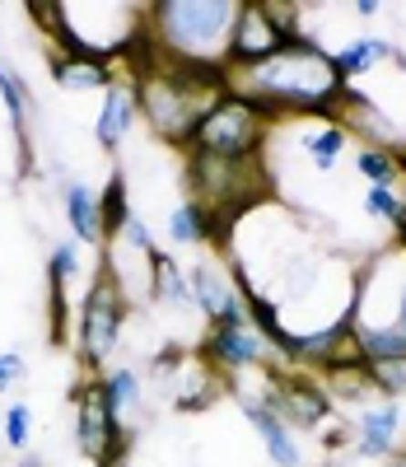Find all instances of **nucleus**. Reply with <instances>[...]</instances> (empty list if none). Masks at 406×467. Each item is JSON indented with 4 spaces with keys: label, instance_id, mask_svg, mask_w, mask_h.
<instances>
[{
    "label": "nucleus",
    "instance_id": "obj_1",
    "mask_svg": "<svg viewBox=\"0 0 406 467\" xmlns=\"http://www.w3.org/2000/svg\"><path fill=\"white\" fill-rule=\"evenodd\" d=\"M224 94L243 99L253 112H262L276 127L280 117H322V122H341L346 108V85L332 70V52H322L318 43L286 47L257 66L229 70Z\"/></svg>",
    "mask_w": 406,
    "mask_h": 467
},
{
    "label": "nucleus",
    "instance_id": "obj_2",
    "mask_svg": "<svg viewBox=\"0 0 406 467\" xmlns=\"http://www.w3.org/2000/svg\"><path fill=\"white\" fill-rule=\"evenodd\" d=\"M243 0H154L145 33L164 66H224Z\"/></svg>",
    "mask_w": 406,
    "mask_h": 467
},
{
    "label": "nucleus",
    "instance_id": "obj_3",
    "mask_svg": "<svg viewBox=\"0 0 406 467\" xmlns=\"http://www.w3.org/2000/svg\"><path fill=\"white\" fill-rule=\"evenodd\" d=\"M187 192L196 206H206L211 215H220L224 224H238L253 206H262L271 197V182L262 160L238 164V160H215V154H187Z\"/></svg>",
    "mask_w": 406,
    "mask_h": 467
},
{
    "label": "nucleus",
    "instance_id": "obj_4",
    "mask_svg": "<svg viewBox=\"0 0 406 467\" xmlns=\"http://www.w3.org/2000/svg\"><path fill=\"white\" fill-rule=\"evenodd\" d=\"M127 285H121V271L112 266V257L99 262L94 271V285L85 290V304H79V327H75V350H79V365L89 369V379L108 374L112 350L121 346V327H127Z\"/></svg>",
    "mask_w": 406,
    "mask_h": 467
},
{
    "label": "nucleus",
    "instance_id": "obj_5",
    "mask_svg": "<svg viewBox=\"0 0 406 467\" xmlns=\"http://www.w3.org/2000/svg\"><path fill=\"white\" fill-rule=\"evenodd\" d=\"M271 140V122L262 112H253L243 99L220 94L215 108L201 117V127L187 140V154H215V160H238V164H253L262 160V150Z\"/></svg>",
    "mask_w": 406,
    "mask_h": 467
},
{
    "label": "nucleus",
    "instance_id": "obj_6",
    "mask_svg": "<svg viewBox=\"0 0 406 467\" xmlns=\"http://www.w3.org/2000/svg\"><path fill=\"white\" fill-rule=\"evenodd\" d=\"M70 402H75V449L89 462H99L112 449V440L127 435V420L112 411V402L103 393V379H79Z\"/></svg>",
    "mask_w": 406,
    "mask_h": 467
},
{
    "label": "nucleus",
    "instance_id": "obj_7",
    "mask_svg": "<svg viewBox=\"0 0 406 467\" xmlns=\"http://www.w3.org/2000/svg\"><path fill=\"white\" fill-rule=\"evenodd\" d=\"M201 365L211 374H257V369L280 365V360L271 356V346L253 327H238V332L211 327L206 341H201Z\"/></svg>",
    "mask_w": 406,
    "mask_h": 467
},
{
    "label": "nucleus",
    "instance_id": "obj_8",
    "mask_svg": "<svg viewBox=\"0 0 406 467\" xmlns=\"http://www.w3.org/2000/svg\"><path fill=\"white\" fill-rule=\"evenodd\" d=\"M187 285H192V299H196V314L206 318L211 327H224V332H238L248 327V308H243L234 281L215 262H196L187 271Z\"/></svg>",
    "mask_w": 406,
    "mask_h": 467
},
{
    "label": "nucleus",
    "instance_id": "obj_9",
    "mask_svg": "<svg viewBox=\"0 0 406 467\" xmlns=\"http://www.w3.org/2000/svg\"><path fill=\"white\" fill-rule=\"evenodd\" d=\"M238 411H243V420L257 431V440H262V449H266V458H271L276 467H304V444L295 440V431H290V425L280 420L266 402L238 398Z\"/></svg>",
    "mask_w": 406,
    "mask_h": 467
},
{
    "label": "nucleus",
    "instance_id": "obj_10",
    "mask_svg": "<svg viewBox=\"0 0 406 467\" xmlns=\"http://www.w3.org/2000/svg\"><path fill=\"white\" fill-rule=\"evenodd\" d=\"M136 85L131 80H117L103 89V108H99V122H94V140L103 145V150H117L121 140L131 136V127H136Z\"/></svg>",
    "mask_w": 406,
    "mask_h": 467
},
{
    "label": "nucleus",
    "instance_id": "obj_11",
    "mask_svg": "<svg viewBox=\"0 0 406 467\" xmlns=\"http://www.w3.org/2000/svg\"><path fill=\"white\" fill-rule=\"evenodd\" d=\"M52 80L66 94H89V89H108L117 80L112 61L103 57H85V52H52Z\"/></svg>",
    "mask_w": 406,
    "mask_h": 467
},
{
    "label": "nucleus",
    "instance_id": "obj_12",
    "mask_svg": "<svg viewBox=\"0 0 406 467\" xmlns=\"http://www.w3.org/2000/svg\"><path fill=\"white\" fill-rule=\"evenodd\" d=\"M66 224H70V239L85 244V248H103V215H99V192L89 182L70 178L66 182Z\"/></svg>",
    "mask_w": 406,
    "mask_h": 467
},
{
    "label": "nucleus",
    "instance_id": "obj_13",
    "mask_svg": "<svg viewBox=\"0 0 406 467\" xmlns=\"http://www.w3.org/2000/svg\"><path fill=\"white\" fill-rule=\"evenodd\" d=\"M145 271H150V304H169V308H196V299H192V285H187V276H182V266H178V257L173 253H150L145 257Z\"/></svg>",
    "mask_w": 406,
    "mask_h": 467
},
{
    "label": "nucleus",
    "instance_id": "obj_14",
    "mask_svg": "<svg viewBox=\"0 0 406 467\" xmlns=\"http://www.w3.org/2000/svg\"><path fill=\"white\" fill-rule=\"evenodd\" d=\"M379 61H397V47L388 43V37H355L350 47H341V52H332V70H337V80L341 85H355L359 75H370Z\"/></svg>",
    "mask_w": 406,
    "mask_h": 467
},
{
    "label": "nucleus",
    "instance_id": "obj_15",
    "mask_svg": "<svg viewBox=\"0 0 406 467\" xmlns=\"http://www.w3.org/2000/svg\"><path fill=\"white\" fill-rule=\"evenodd\" d=\"M99 215H103V248H112L121 239V229H127V220L136 215L131 211V187H127V173L121 169H112V178L99 192Z\"/></svg>",
    "mask_w": 406,
    "mask_h": 467
},
{
    "label": "nucleus",
    "instance_id": "obj_16",
    "mask_svg": "<svg viewBox=\"0 0 406 467\" xmlns=\"http://www.w3.org/2000/svg\"><path fill=\"white\" fill-rule=\"evenodd\" d=\"M299 145H304V154L313 160L318 173H332V169L341 164V154L350 150V131H346L341 122H322V127H318L313 136H304Z\"/></svg>",
    "mask_w": 406,
    "mask_h": 467
},
{
    "label": "nucleus",
    "instance_id": "obj_17",
    "mask_svg": "<svg viewBox=\"0 0 406 467\" xmlns=\"http://www.w3.org/2000/svg\"><path fill=\"white\" fill-rule=\"evenodd\" d=\"M0 103H5V112H10L19 145L28 150V108H33V94H28V85L19 80V75H15L10 61H0Z\"/></svg>",
    "mask_w": 406,
    "mask_h": 467
},
{
    "label": "nucleus",
    "instance_id": "obj_18",
    "mask_svg": "<svg viewBox=\"0 0 406 467\" xmlns=\"http://www.w3.org/2000/svg\"><path fill=\"white\" fill-rule=\"evenodd\" d=\"M355 169H359V178L370 187H383V192H397V182H401V169L392 160V145H359Z\"/></svg>",
    "mask_w": 406,
    "mask_h": 467
},
{
    "label": "nucleus",
    "instance_id": "obj_19",
    "mask_svg": "<svg viewBox=\"0 0 406 467\" xmlns=\"http://www.w3.org/2000/svg\"><path fill=\"white\" fill-rule=\"evenodd\" d=\"M103 393H108V402H112L117 416H127V411H141L145 383H141V374H136L131 365H112V369L103 374Z\"/></svg>",
    "mask_w": 406,
    "mask_h": 467
},
{
    "label": "nucleus",
    "instance_id": "obj_20",
    "mask_svg": "<svg viewBox=\"0 0 406 467\" xmlns=\"http://www.w3.org/2000/svg\"><path fill=\"white\" fill-rule=\"evenodd\" d=\"M355 346H359L364 365H374V360H406V332L401 327H364V332H355Z\"/></svg>",
    "mask_w": 406,
    "mask_h": 467
},
{
    "label": "nucleus",
    "instance_id": "obj_21",
    "mask_svg": "<svg viewBox=\"0 0 406 467\" xmlns=\"http://www.w3.org/2000/svg\"><path fill=\"white\" fill-rule=\"evenodd\" d=\"M364 374H370V388L379 398H392V402L406 398V360H374L364 365Z\"/></svg>",
    "mask_w": 406,
    "mask_h": 467
},
{
    "label": "nucleus",
    "instance_id": "obj_22",
    "mask_svg": "<svg viewBox=\"0 0 406 467\" xmlns=\"http://www.w3.org/2000/svg\"><path fill=\"white\" fill-rule=\"evenodd\" d=\"M0 435H5V444L10 449H28V440H33V407L28 402H10L5 407V420H0Z\"/></svg>",
    "mask_w": 406,
    "mask_h": 467
},
{
    "label": "nucleus",
    "instance_id": "obj_23",
    "mask_svg": "<svg viewBox=\"0 0 406 467\" xmlns=\"http://www.w3.org/2000/svg\"><path fill=\"white\" fill-rule=\"evenodd\" d=\"M364 215H370V220H383V224H392V229H401V202H397V192L370 187V192H364Z\"/></svg>",
    "mask_w": 406,
    "mask_h": 467
},
{
    "label": "nucleus",
    "instance_id": "obj_24",
    "mask_svg": "<svg viewBox=\"0 0 406 467\" xmlns=\"http://www.w3.org/2000/svg\"><path fill=\"white\" fill-rule=\"evenodd\" d=\"M75 276H79V244L70 239V244H57V248L47 253V281L70 285Z\"/></svg>",
    "mask_w": 406,
    "mask_h": 467
},
{
    "label": "nucleus",
    "instance_id": "obj_25",
    "mask_svg": "<svg viewBox=\"0 0 406 467\" xmlns=\"http://www.w3.org/2000/svg\"><path fill=\"white\" fill-rule=\"evenodd\" d=\"M28 19L43 24V33L52 37L57 47L66 43V10H61V5H47V0H43V5H28Z\"/></svg>",
    "mask_w": 406,
    "mask_h": 467
},
{
    "label": "nucleus",
    "instance_id": "obj_26",
    "mask_svg": "<svg viewBox=\"0 0 406 467\" xmlns=\"http://www.w3.org/2000/svg\"><path fill=\"white\" fill-rule=\"evenodd\" d=\"M117 244H127V248H131V253H141V257H150V253L159 248V244H154V234H150V224H145L141 215H131V220H127V229H121V239H117Z\"/></svg>",
    "mask_w": 406,
    "mask_h": 467
},
{
    "label": "nucleus",
    "instance_id": "obj_27",
    "mask_svg": "<svg viewBox=\"0 0 406 467\" xmlns=\"http://www.w3.org/2000/svg\"><path fill=\"white\" fill-rule=\"evenodd\" d=\"M24 379H28L24 356H19V350H5V356H0V398H5L15 383H24Z\"/></svg>",
    "mask_w": 406,
    "mask_h": 467
},
{
    "label": "nucleus",
    "instance_id": "obj_28",
    "mask_svg": "<svg viewBox=\"0 0 406 467\" xmlns=\"http://www.w3.org/2000/svg\"><path fill=\"white\" fill-rule=\"evenodd\" d=\"M350 440H355V431H350L346 420H337L332 431L322 435V449H328V453H341V449H350Z\"/></svg>",
    "mask_w": 406,
    "mask_h": 467
},
{
    "label": "nucleus",
    "instance_id": "obj_29",
    "mask_svg": "<svg viewBox=\"0 0 406 467\" xmlns=\"http://www.w3.org/2000/svg\"><path fill=\"white\" fill-rule=\"evenodd\" d=\"M379 10H383L379 0H355V15H359V19H379Z\"/></svg>",
    "mask_w": 406,
    "mask_h": 467
},
{
    "label": "nucleus",
    "instance_id": "obj_30",
    "mask_svg": "<svg viewBox=\"0 0 406 467\" xmlns=\"http://www.w3.org/2000/svg\"><path fill=\"white\" fill-rule=\"evenodd\" d=\"M19 467H47V462L37 458V453H24V458H19Z\"/></svg>",
    "mask_w": 406,
    "mask_h": 467
},
{
    "label": "nucleus",
    "instance_id": "obj_31",
    "mask_svg": "<svg viewBox=\"0 0 406 467\" xmlns=\"http://www.w3.org/2000/svg\"><path fill=\"white\" fill-rule=\"evenodd\" d=\"M401 444H406V416H401Z\"/></svg>",
    "mask_w": 406,
    "mask_h": 467
},
{
    "label": "nucleus",
    "instance_id": "obj_32",
    "mask_svg": "<svg viewBox=\"0 0 406 467\" xmlns=\"http://www.w3.org/2000/svg\"><path fill=\"white\" fill-rule=\"evenodd\" d=\"M388 467H406V462H401V458H392V462H388Z\"/></svg>",
    "mask_w": 406,
    "mask_h": 467
}]
</instances>
